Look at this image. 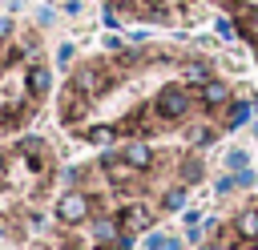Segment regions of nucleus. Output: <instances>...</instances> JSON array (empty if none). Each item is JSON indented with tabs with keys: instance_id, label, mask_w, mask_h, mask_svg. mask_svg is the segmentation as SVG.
<instances>
[{
	"instance_id": "1",
	"label": "nucleus",
	"mask_w": 258,
	"mask_h": 250,
	"mask_svg": "<svg viewBox=\"0 0 258 250\" xmlns=\"http://www.w3.org/2000/svg\"><path fill=\"white\" fill-rule=\"evenodd\" d=\"M56 177V153L44 137H16L12 145H0V234L24 238L36 230Z\"/></svg>"
},
{
	"instance_id": "2",
	"label": "nucleus",
	"mask_w": 258,
	"mask_h": 250,
	"mask_svg": "<svg viewBox=\"0 0 258 250\" xmlns=\"http://www.w3.org/2000/svg\"><path fill=\"white\" fill-rule=\"evenodd\" d=\"M52 85L40 32L0 16V137L20 133L44 105Z\"/></svg>"
},
{
	"instance_id": "3",
	"label": "nucleus",
	"mask_w": 258,
	"mask_h": 250,
	"mask_svg": "<svg viewBox=\"0 0 258 250\" xmlns=\"http://www.w3.org/2000/svg\"><path fill=\"white\" fill-rule=\"evenodd\" d=\"M32 250H133V234H121L117 242H105V238L93 234L89 222L85 226H60L56 222V230L40 234L32 242Z\"/></svg>"
},
{
	"instance_id": "4",
	"label": "nucleus",
	"mask_w": 258,
	"mask_h": 250,
	"mask_svg": "<svg viewBox=\"0 0 258 250\" xmlns=\"http://www.w3.org/2000/svg\"><path fill=\"white\" fill-rule=\"evenodd\" d=\"M194 105H202L198 101V89H189L181 81V69H177V81H165L153 93V121L157 125H181V121H189Z\"/></svg>"
},
{
	"instance_id": "5",
	"label": "nucleus",
	"mask_w": 258,
	"mask_h": 250,
	"mask_svg": "<svg viewBox=\"0 0 258 250\" xmlns=\"http://www.w3.org/2000/svg\"><path fill=\"white\" fill-rule=\"evenodd\" d=\"M198 101H202V109H206V113H218V109H226L234 97H230V85L214 77V81H206V85L198 89Z\"/></svg>"
},
{
	"instance_id": "6",
	"label": "nucleus",
	"mask_w": 258,
	"mask_h": 250,
	"mask_svg": "<svg viewBox=\"0 0 258 250\" xmlns=\"http://www.w3.org/2000/svg\"><path fill=\"white\" fill-rule=\"evenodd\" d=\"M121 157H125L129 165H137V169H153V165H157V153H153V145H145V141H129V145L121 149Z\"/></svg>"
},
{
	"instance_id": "7",
	"label": "nucleus",
	"mask_w": 258,
	"mask_h": 250,
	"mask_svg": "<svg viewBox=\"0 0 258 250\" xmlns=\"http://www.w3.org/2000/svg\"><path fill=\"white\" fill-rule=\"evenodd\" d=\"M234 234H238V242H258V206L238 210V218H234Z\"/></svg>"
},
{
	"instance_id": "8",
	"label": "nucleus",
	"mask_w": 258,
	"mask_h": 250,
	"mask_svg": "<svg viewBox=\"0 0 258 250\" xmlns=\"http://www.w3.org/2000/svg\"><path fill=\"white\" fill-rule=\"evenodd\" d=\"M177 69H181V81H185L189 89H202L206 81H214V73H210V65H206V60H181Z\"/></svg>"
},
{
	"instance_id": "9",
	"label": "nucleus",
	"mask_w": 258,
	"mask_h": 250,
	"mask_svg": "<svg viewBox=\"0 0 258 250\" xmlns=\"http://www.w3.org/2000/svg\"><path fill=\"white\" fill-rule=\"evenodd\" d=\"M202 157H181L177 161V177H181V185H198L202 181Z\"/></svg>"
},
{
	"instance_id": "10",
	"label": "nucleus",
	"mask_w": 258,
	"mask_h": 250,
	"mask_svg": "<svg viewBox=\"0 0 258 250\" xmlns=\"http://www.w3.org/2000/svg\"><path fill=\"white\" fill-rule=\"evenodd\" d=\"M238 32L250 44H258V8H238Z\"/></svg>"
},
{
	"instance_id": "11",
	"label": "nucleus",
	"mask_w": 258,
	"mask_h": 250,
	"mask_svg": "<svg viewBox=\"0 0 258 250\" xmlns=\"http://www.w3.org/2000/svg\"><path fill=\"white\" fill-rule=\"evenodd\" d=\"M250 113H254V109H250V101H230V105H226V129L246 125V121H250Z\"/></svg>"
},
{
	"instance_id": "12",
	"label": "nucleus",
	"mask_w": 258,
	"mask_h": 250,
	"mask_svg": "<svg viewBox=\"0 0 258 250\" xmlns=\"http://www.w3.org/2000/svg\"><path fill=\"white\" fill-rule=\"evenodd\" d=\"M181 206H185V185L177 181V185H169L161 194V210H181Z\"/></svg>"
},
{
	"instance_id": "13",
	"label": "nucleus",
	"mask_w": 258,
	"mask_h": 250,
	"mask_svg": "<svg viewBox=\"0 0 258 250\" xmlns=\"http://www.w3.org/2000/svg\"><path fill=\"white\" fill-rule=\"evenodd\" d=\"M185 137H189V145H214V137H218V133H214L210 125H194Z\"/></svg>"
},
{
	"instance_id": "14",
	"label": "nucleus",
	"mask_w": 258,
	"mask_h": 250,
	"mask_svg": "<svg viewBox=\"0 0 258 250\" xmlns=\"http://www.w3.org/2000/svg\"><path fill=\"white\" fill-rule=\"evenodd\" d=\"M226 165H230L234 173H242V169L250 165V157H246V149H230V153H226Z\"/></svg>"
},
{
	"instance_id": "15",
	"label": "nucleus",
	"mask_w": 258,
	"mask_h": 250,
	"mask_svg": "<svg viewBox=\"0 0 258 250\" xmlns=\"http://www.w3.org/2000/svg\"><path fill=\"white\" fill-rule=\"evenodd\" d=\"M234 177H238V185H242V190H250V185L258 181V173H254V169H242V173H234Z\"/></svg>"
},
{
	"instance_id": "16",
	"label": "nucleus",
	"mask_w": 258,
	"mask_h": 250,
	"mask_svg": "<svg viewBox=\"0 0 258 250\" xmlns=\"http://www.w3.org/2000/svg\"><path fill=\"white\" fill-rule=\"evenodd\" d=\"M234 185H238V177H234V173H226V177H218V194H230Z\"/></svg>"
},
{
	"instance_id": "17",
	"label": "nucleus",
	"mask_w": 258,
	"mask_h": 250,
	"mask_svg": "<svg viewBox=\"0 0 258 250\" xmlns=\"http://www.w3.org/2000/svg\"><path fill=\"white\" fill-rule=\"evenodd\" d=\"M145 246H149V250H161V246H165V238H161V234H149V238H145Z\"/></svg>"
},
{
	"instance_id": "18",
	"label": "nucleus",
	"mask_w": 258,
	"mask_h": 250,
	"mask_svg": "<svg viewBox=\"0 0 258 250\" xmlns=\"http://www.w3.org/2000/svg\"><path fill=\"white\" fill-rule=\"evenodd\" d=\"M218 32H222V36L230 40V36H234V24H230V20H218Z\"/></svg>"
},
{
	"instance_id": "19",
	"label": "nucleus",
	"mask_w": 258,
	"mask_h": 250,
	"mask_svg": "<svg viewBox=\"0 0 258 250\" xmlns=\"http://www.w3.org/2000/svg\"><path fill=\"white\" fill-rule=\"evenodd\" d=\"M161 250H181V242H173V238H165V246Z\"/></svg>"
},
{
	"instance_id": "20",
	"label": "nucleus",
	"mask_w": 258,
	"mask_h": 250,
	"mask_svg": "<svg viewBox=\"0 0 258 250\" xmlns=\"http://www.w3.org/2000/svg\"><path fill=\"white\" fill-rule=\"evenodd\" d=\"M254 137H258V125H254Z\"/></svg>"
}]
</instances>
